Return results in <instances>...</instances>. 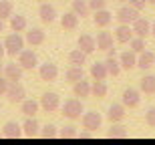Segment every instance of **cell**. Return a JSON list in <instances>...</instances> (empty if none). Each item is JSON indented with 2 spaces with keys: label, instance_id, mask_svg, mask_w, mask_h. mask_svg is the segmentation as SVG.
<instances>
[{
  "label": "cell",
  "instance_id": "cell-20",
  "mask_svg": "<svg viewBox=\"0 0 155 145\" xmlns=\"http://www.w3.org/2000/svg\"><path fill=\"white\" fill-rule=\"evenodd\" d=\"M73 93H75V97H81V99L91 97V83L85 81V79L73 83Z\"/></svg>",
  "mask_w": 155,
  "mask_h": 145
},
{
  "label": "cell",
  "instance_id": "cell-21",
  "mask_svg": "<svg viewBox=\"0 0 155 145\" xmlns=\"http://www.w3.org/2000/svg\"><path fill=\"white\" fill-rule=\"evenodd\" d=\"M61 26H63V30H77V26H79V16H77L75 12H64L63 16H61Z\"/></svg>",
  "mask_w": 155,
  "mask_h": 145
},
{
  "label": "cell",
  "instance_id": "cell-26",
  "mask_svg": "<svg viewBox=\"0 0 155 145\" xmlns=\"http://www.w3.org/2000/svg\"><path fill=\"white\" fill-rule=\"evenodd\" d=\"M26 26H28L26 16H22V14H12L10 16V28L14 30V32H24Z\"/></svg>",
  "mask_w": 155,
  "mask_h": 145
},
{
  "label": "cell",
  "instance_id": "cell-29",
  "mask_svg": "<svg viewBox=\"0 0 155 145\" xmlns=\"http://www.w3.org/2000/svg\"><path fill=\"white\" fill-rule=\"evenodd\" d=\"M109 93V87L105 85V81H95L91 85V97H97V99H105Z\"/></svg>",
  "mask_w": 155,
  "mask_h": 145
},
{
  "label": "cell",
  "instance_id": "cell-23",
  "mask_svg": "<svg viewBox=\"0 0 155 145\" xmlns=\"http://www.w3.org/2000/svg\"><path fill=\"white\" fill-rule=\"evenodd\" d=\"M89 73H91L93 81H105V79L109 77L105 63H93V64H91V69H89Z\"/></svg>",
  "mask_w": 155,
  "mask_h": 145
},
{
  "label": "cell",
  "instance_id": "cell-1",
  "mask_svg": "<svg viewBox=\"0 0 155 145\" xmlns=\"http://www.w3.org/2000/svg\"><path fill=\"white\" fill-rule=\"evenodd\" d=\"M61 111L69 119H81V115L85 113V107H83V101H79V99H67L61 105Z\"/></svg>",
  "mask_w": 155,
  "mask_h": 145
},
{
  "label": "cell",
  "instance_id": "cell-8",
  "mask_svg": "<svg viewBox=\"0 0 155 145\" xmlns=\"http://www.w3.org/2000/svg\"><path fill=\"white\" fill-rule=\"evenodd\" d=\"M6 97H8L10 103H22V99L26 97V91H24V87L18 81H10L8 91H6Z\"/></svg>",
  "mask_w": 155,
  "mask_h": 145
},
{
  "label": "cell",
  "instance_id": "cell-38",
  "mask_svg": "<svg viewBox=\"0 0 155 145\" xmlns=\"http://www.w3.org/2000/svg\"><path fill=\"white\" fill-rule=\"evenodd\" d=\"M145 123L149 127H155V107H151L147 113H145Z\"/></svg>",
  "mask_w": 155,
  "mask_h": 145
},
{
  "label": "cell",
  "instance_id": "cell-11",
  "mask_svg": "<svg viewBox=\"0 0 155 145\" xmlns=\"http://www.w3.org/2000/svg\"><path fill=\"white\" fill-rule=\"evenodd\" d=\"M133 35L135 36H141V38H145V36H149L151 35V24H149V20L147 18H141V16H137L135 20H133Z\"/></svg>",
  "mask_w": 155,
  "mask_h": 145
},
{
  "label": "cell",
  "instance_id": "cell-7",
  "mask_svg": "<svg viewBox=\"0 0 155 145\" xmlns=\"http://www.w3.org/2000/svg\"><path fill=\"white\" fill-rule=\"evenodd\" d=\"M121 103L125 105L127 109H135V107H139V103H141V93H139L137 89L127 87L125 91H123V95H121Z\"/></svg>",
  "mask_w": 155,
  "mask_h": 145
},
{
  "label": "cell",
  "instance_id": "cell-46",
  "mask_svg": "<svg viewBox=\"0 0 155 145\" xmlns=\"http://www.w3.org/2000/svg\"><path fill=\"white\" fill-rule=\"evenodd\" d=\"M2 71H4V67H2V63H0V75H2Z\"/></svg>",
  "mask_w": 155,
  "mask_h": 145
},
{
  "label": "cell",
  "instance_id": "cell-34",
  "mask_svg": "<svg viewBox=\"0 0 155 145\" xmlns=\"http://www.w3.org/2000/svg\"><path fill=\"white\" fill-rule=\"evenodd\" d=\"M14 14V6H12L10 0H0V18L6 20V18H10Z\"/></svg>",
  "mask_w": 155,
  "mask_h": 145
},
{
  "label": "cell",
  "instance_id": "cell-14",
  "mask_svg": "<svg viewBox=\"0 0 155 145\" xmlns=\"http://www.w3.org/2000/svg\"><path fill=\"white\" fill-rule=\"evenodd\" d=\"M119 63H121V69L125 71H133L137 67V52L133 51H125L119 54Z\"/></svg>",
  "mask_w": 155,
  "mask_h": 145
},
{
  "label": "cell",
  "instance_id": "cell-13",
  "mask_svg": "<svg viewBox=\"0 0 155 145\" xmlns=\"http://www.w3.org/2000/svg\"><path fill=\"white\" fill-rule=\"evenodd\" d=\"M125 105L123 103H113L107 109V119H109L111 123H119V121H123L125 119Z\"/></svg>",
  "mask_w": 155,
  "mask_h": 145
},
{
  "label": "cell",
  "instance_id": "cell-31",
  "mask_svg": "<svg viewBox=\"0 0 155 145\" xmlns=\"http://www.w3.org/2000/svg\"><path fill=\"white\" fill-rule=\"evenodd\" d=\"M64 79L69 83H77V81H81V79H85V71H83V67H73V64H71V69L64 73Z\"/></svg>",
  "mask_w": 155,
  "mask_h": 145
},
{
  "label": "cell",
  "instance_id": "cell-12",
  "mask_svg": "<svg viewBox=\"0 0 155 145\" xmlns=\"http://www.w3.org/2000/svg\"><path fill=\"white\" fill-rule=\"evenodd\" d=\"M93 22L97 28H107L111 22H113V14H111L107 8H101V10H95V16H93Z\"/></svg>",
  "mask_w": 155,
  "mask_h": 145
},
{
  "label": "cell",
  "instance_id": "cell-10",
  "mask_svg": "<svg viewBox=\"0 0 155 145\" xmlns=\"http://www.w3.org/2000/svg\"><path fill=\"white\" fill-rule=\"evenodd\" d=\"M38 16H40V20H42L45 24H52L54 20H57V8H54L52 4H48V2H40Z\"/></svg>",
  "mask_w": 155,
  "mask_h": 145
},
{
  "label": "cell",
  "instance_id": "cell-41",
  "mask_svg": "<svg viewBox=\"0 0 155 145\" xmlns=\"http://www.w3.org/2000/svg\"><path fill=\"white\" fill-rule=\"evenodd\" d=\"M58 131H57V127L54 125H45V129H42V135L45 137H54Z\"/></svg>",
  "mask_w": 155,
  "mask_h": 145
},
{
  "label": "cell",
  "instance_id": "cell-50",
  "mask_svg": "<svg viewBox=\"0 0 155 145\" xmlns=\"http://www.w3.org/2000/svg\"><path fill=\"white\" fill-rule=\"evenodd\" d=\"M63 2H67V0H63Z\"/></svg>",
  "mask_w": 155,
  "mask_h": 145
},
{
  "label": "cell",
  "instance_id": "cell-28",
  "mask_svg": "<svg viewBox=\"0 0 155 145\" xmlns=\"http://www.w3.org/2000/svg\"><path fill=\"white\" fill-rule=\"evenodd\" d=\"M87 63V52H83L81 48H75V51L69 52V64L73 67H83Z\"/></svg>",
  "mask_w": 155,
  "mask_h": 145
},
{
  "label": "cell",
  "instance_id": "cell-9",
  "mask_svg": "<svg viewBox=\"0 0 155 145\" xmlns=\"http://www.w3.org/2000/svg\"><path fill=\"white\" fill-rule=\"evenodd\" d=\"M139 16V10H135L131 4L129 6H121L119 10H117V20H119L121 24H133V20Z\"/></svg>",
  "mask_w": 155,
  "mask_h": 145
},
{
  "label": "cell",
  "instance_id": "cell-44",
  "mask_svg": "<svg viewBox=\"0 0 155 145\" xmlns=\"http://www.w3.org/2000/svg\"><path fill=\"white\" fill-rule=\"evenodd\" d=\"M2 30H4V20L0 18V32H2Z\"/></svg>",
  "mask_w": 155,
  "mask_h": 145
},
{
  "label": "cell",
  "instance_id": "cell-36",
  "mask_svg": "<svg viewBox=\"0 0 155 145\" xmlns=\"http://www.w3.org/2000/svg\"><path fill=\"white\" fill-rule=\"evenodd\" d=\"M125 127H121V125H113L109 129V137H125Z\"/></svg>",
  "mask_w": 155,
  "mask_h": 145
},
{
  "label": "cell",
  "instance_id": "cell-16",
  "mask_svg": "<svg viewBox=\"0 0 155 145\" xmlns=\"http://www.w3.org/2000/svg\"><path fill=\"white\" fill-rule=\"evenodd\" d=\"M153 64H155V52L143 51V52H139V54H137V67H139L141 71L151 69Z\"/></svg>",
  "mask_w": 155,
  "mask_h": 145
},
{
  "label": "cell",
  "instance_id": "cell-49",
  "mask_svg": "<svg viewBox=\"0 0 155 145\" xmlns=\"http://www.w3.org/2000/svg\"><path fill=\"white\" fill-rule=\"evenodd\" d=\"M119 2H127V0H119Z\"/></svg>",
  "mask_w": 155,
  "mask_h": 145
},
{
  "label": "cell",
  "instance_id": "cell-35",
  "mask_svg": "<svg viewBox=\"0 0 155 145\" xmlns=\"http://www.w3.org/2000/svg\"><path fill=\"white\" fill-rule=\"evenodd\" d=\"M129 47H131L133 52H143L145 51V38H141V36H133L131 41H129Z\"/></svg>",
  "mask_w": 155,
  "mask_h": 145
},
{
  "label": "cell",
  "instance_id": "cell-6",
  "mask_svg": "<svg viewBox=\"0 0 155 145\" xmlns=\"http://www.w3.org/2000/svg\"><path fill=\"white\" fill-rule=\"evenodd\" d=\"M38 103L46 113H54L57 109H61V97L57 93H42Z\"/></svg>",
  "mask_w": 155,
  "mask_h": 145
},
{
  "label": "cell",
  "instance_id": "cell-3",
  "mask_svg": "<svg viewBox=\"0 0 155 145\" xmlns=\"http://www.w3.org/2000/svg\"><path fill=\"white\" fill-rule=\"evenodd\" d=\"M18 64L22 67L24 71H32L38 67V57L32 48H22L18 52Z\"/></svg>",
  "mask_w": 155,
  "mask_h": 145
},
{
  "label": "cell",
  "instance_id": "cell-18",
  "mask_svg": "<svg viewBox=\"0 0 155 145\" xmlns=\"http://www.w3.org/2000/svg\"><path fill=\"white\" fill-rule=\"evenodd\" d=\"M24 42H28L30 47H38V44H42V42H45V30L42 28H30L28 32H26Z\"/></svg>",
  "mask_w": 155,
  "mask_h": 145
},
{
  "label": "cell",
  "instance_id": "cell-22",
  "mask_svg": "<svg viewBox=\"0 0 155 145\" xmlns=\"http://www.w3.org/2000/svg\"><path fill=\"white\" fill-rule=\"evenodd\" d=\"M133 38V28L129 26V24H119L115 30V41L121 42V44H125V42H129Z\"/></svg>",
  "mask_w": 155,
  "mask_h": 145
},
{
  "label": "cell",
  "instance_id": "cell-30",
  "mask_svg": "<svg viewBox=\"0 0 155 145\" xmlns=\"http://www.w3.org/2000/svg\"><path fill=\"white\" fill-rule=\"evenodd\" d=\"M2 133L6 137H20L22 135V125H18L16 121H8L4 125V129H2Z\"/></svg>",
  "mask_w": 155,
  "mask_h": 145
},
{
  "label": "cell",
  "instance_id": "cell-15",
  "mask_svg": "<svg viewBox=\"0 0 155 145\" xmlns=\"http://www.w3.org/2000/svg\"><path fill=\"white\" fill-rule=\"evenodd\" d=\"M77 47H79L83 52L91 54V52L97 51V41H95L91 35H81V36H79V41H77Z\"/></svg>",
  "mask_w": 155,
  "mask_h": 145
},
{
  "label": "cell",
  "instance_id": "cell-19",
  "mask_svg": "<svg viewBox=\"0 0 155 145\" xmlns=\"http://www.w3.org/2000/svg\"><path fill=\"white\" fill-rule=\"evenodd\" d=\"M95 41H97V51H109V48H113V35L107 32V30H101Z\"/></svg>",
  "mask_w": 155,
  "mask_h": 145
},
{
  "label": "cell",
  "instance_id": "cell-32",
  "mask_svg": "<svg viewBox=\"0 0 155 145\" xmlns=\"http://www.w3.org/2000/svg\"><path fill=\"white\" fill-rule=\"evenodd\" d=\"M22 133H26L28 137H35L38 133V121L35 117H26V121L22 123Z\"/></svg>",
  "mask_w": 155,
  "mask_h": 145
},
{
  "label": "cell",
  "instance_id": "cell-2",
  "mask_svg": "<svg viewBox=\"0 0 155 145\" xmlns=\"http://www.w3.org/2000/svg\"><path fill=\"white\" fill-rule=\"evenodd\" d=\"M24 48V38L20 36V32H14L12 30V35H8L4 38V51L6 54H10V57H18V52Z\"/></svg>",
  "mask_w": 155,
  "mask_h": 145
},
{
  "label": "cell",
  "instance_id": "cell-24",
  "mask_svg": "<svg viewBox=\"0 0 155 145\" xmlns=\"http://www.w3.org/2000/svg\"><path fill=\"white\" fill-rule=\"evenodd\" d=\"M38 107L40 103L35 101V99H22V105H20V111H22L26 117H35L38 113Z\"/></svg>",
  "mask_w": 155,
  "mask_h": 145
},
{
  "label": "cell",
  "instance_id": "cell-33",
  "mask_svg": "<svg viewBox=\"0 0 155 145\" xmlns=\"http://www.w3.org/2000/svg\"><path fill=\"white\" fill-rule=\"evenodd\" d=\"M105 67H107V73H109L111 77H117L121 73V63L115 58V54H109L107 57V61H105Z\"/></svg>",
  "mask_w": 155,
  "mask_h": 145
},
{
  "label": "cell",
  "instance_id": "cell-40",
  "mask_svg": "<svg viewBox=\"0 0 155 145\" xmlns=\"http://www.w3.org/2000/svg\"><path fill=\"white\" fill-rule=\"evenodd\" d=\"M8 85H10V81H8L4 75H0V97H2V95H6V91H8Z\"/></svg>",
  "mask_w": 155,
  "mask_h": 145
},
{
  "label": "cell",
  "instance_id": "cell-4",
  "mask_svg": "<svg viewBox=\"0 0 155 145\" xmlns=\"http://www.w3.org/2000/svg\"><path fill=\"white\" fill-rule=\"evenodd\" d=\"M81 123H83V127L87 131H97L101 127V123H103V117L97 111H89V113H83L81 115Z\"/></svg>",
  "mask_w": 155,
  "mask_h": 145
},
{
  "label": "cell",
  "instance_id": "cell-27",
  "mask_svg": "<svg viewBox=\"0 0 155 145\" xmlns=\"http://www.w3.org/2000/svg\"><path fill=\"white\" fill-rule=\"evenodd\" d=\"M71 6H73V12H75L77 16H81V18L89 16V12H91L87 0H71Z\"/></svg>",
  "mask_w": 155,
  "mask_h": 145
},
{
  "label": "cell",
  "instance_id": "cell-17",
  "mask_svg": "<svg viewBox=\"0 0 155 145\" xmlns=\"http://www.w3.org/2000/svg\"><path fill=\"white\" fill-rule=\"evenodd\" d=\"M22 67L20 64H16V63H10V64H6L4 67V71H2V75L8 79V81H20L22 79Z\"/></svg>",
  "mask_w": 155,
  "mask_h": 145
},
{
  "label": "cell",
  "instance_id": "cell-42",
  "mask_svg": "<svg viewBox=\"0 0 155 145\" xmlns=\"http://www.w3.org/2000/svg\"><path fill=\"white\" fill-rule=\"evenodd\" d=\"M127 2H129V4H131L135 10H143V8H145V2H147V0H127Z\"/></svg>",
  "mask_w": 155,
  "mask_h": 145
},
{
  "label": "cell",
  "instance_id": "cell-5",
  "mask_svg": "<svg viewBox=\"0 0 155 145\" xmlns=\"http://www.w3.org/2000/svg\"><path fill=\"white\" fill-rule=\"evenodd\" d=\"M38 77H40V81H46V83H52V81H57V77H58V67L54 63H42L38 64Z\"/></svg>",
  "mask_w": 155,
  "mask_h": 145
},
{
  "label": "cell",
  "instance_id": "cell-39",
  "mask_svg": "<svg viewBox=\"0 0 155 145\" xmlns=\"http://www.w3.org/2000/svg\"><path fill=\"white\" fill-rule=\"evenodd\" d=\"M61 135H63V137H77V129L73 127V125H69V127H64V129H61Z\"/></svg>",
  "mask_w": 155,
  "mask_h": 145
},
{
  "label": "cell",
  "instance_id": "cell-37",
  "mask_svg": "<svg viewBox=\"0 0 155 145\" xmlns=\"http://www.w3.org/2000/svg\"><path fill=\"white\" fill-rule=\"evenodd\" d=\"M87 2H89V8H91L93 12L105 8V4H107V0H87Z\"/></svg>",
  "mask_w": 155,
  "mask_h": 145
},
{
  "label": "cell",
  "instance_id": "cell-45",
  "mask_svg": "<svg viewBox=\"0 0 155 145\" xmlns=\"http://www.w3.org/2000/svg\"><path fill=\"white\" fill-rule=\"evenodd\" d=\"M151 36H155V22L151 24Z\"/></svg>",
  "mask_w": 155,
  "mask_h": 145
},
{
  "label": "cell",
  "instance_id": "cell-47",
  "mask_svg": "<svg viewBox=\"0 0 155 145\" xmlns=\"http://www.w3.org/2000/svg\"><path fill=\"white\" fill-rule=\"evenodd\" d=\"M147 2H149V4H155V0H147Z\"/></svg>",
  "mask_w": 155,
  "mask_h": 145
},
{
  "label": "cell",
  "instance_id": "cell-43",
  "mask_svg": "<svg viewBox=\"0 0 155 145\" xmlns=\"http://www.w3.org/2000/svg\"><path fill=\"white\" fill-rule=\"evenodd\" d=\"M6 54V51H4V42H0V61H2V57Z\"/></svg>",
  "mask_w": 155,
  "mask_h": 145
},
{
  "label": "cell",
  "instance_id": "cell-48",
  "mask_svg": "<svg viewBox=\"0 0 155 145\" xmlns=\"http://www.w3.org/2000/svg\"><path fill=\"white\" fill-rule=\"evenodd\" d=\"M36 2H46V0H36Z\"/></svg>",
  "mask_w": 155,
  "mask_h": 145
},
{
  "label": "cell",
  "instance_id": "cell-25",
  "mask_svg": "<svg viewBox=\"0 0 155 145\" xmlns=\"http://www.w3.org/2000/svg\"><path fill=\"white\" fill-rule=\"evenodd\" d=\"M139 89L145 95H155V75H145L139 81Z\"/></svg>",
  "mask_w": 155,
  "mask_h": 145
}]
</instances>
